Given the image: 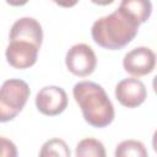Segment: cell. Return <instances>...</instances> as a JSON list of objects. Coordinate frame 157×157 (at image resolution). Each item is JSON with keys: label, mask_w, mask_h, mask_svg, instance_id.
Returning a JSON list of instances; mask_svg holds the SVG:
<instances>
[{"label": "cell", "mask_w": 157, "mask_h": 157, "mask_svg": "<svg viewBox=\"0 0 157 157\" xmlns=\"http://www.w3.org/2000/svg\"><path fill=\"white\" fill-rule=\"evenodd\" d=\"M114 155L115 157H146L147 150L141 141L124 140L117 146Z\"/></svg>", "instance_id": "cell-12"}, {"label": "cell", "mask_w": 157, "mask_h": 157, "mask_svg": "<svg viewBox=\"0 0 157 157\" xmlns=\"http://www.w3.org/2000/svg\"><path fill=\"white\" fill-rule=\"evenodd\" d=\"M29 86L20 78L4 81L0 87V123L13 120L29 97Z\"/></svg>", "instance_id": "cell-3"}, {"label": "cell", "mask_w": 157, "mask_h": 157, "mask_svg": "<svg viewBox=\"0 0 157 157\" xmlns=\"http://www.w3.org/2000/svg\"><path fill=\"white\" fill-rule=\"evenodd\" d=\"M67 94L59 86H45L40 88L36 96L37 109L48 117L61 114L67 107Z\"/></svg>", "instance_id": "cell-5"}, {"label": "cell", "mask_w": 157, "mask_h": 157, "mask_svg": "<svg viewBox=\"0 0 157 157\" xmlns=\"http://www.w3.org/2000/svg\"><path fill=\"white\" fill-rule=\"evenodd\" d=\"M39 47L28 40L15 39L9 40V45L6 47L5 56L7 63L15 69H28L33 66L38 59Z\"/></svg>", "instance_id": "cell-6"}, {"label": "cell", "mask_w": 157, "mask_h": 157, "mask_svg": "<svg viewBox=\"0 0 157 157\" xmlns=\"http://www.w3.org/2000/svg\"><path fill=\"white\" fill-rule=\"evenodd\" d=\"M67 70L80 77L91 75L97 65V58L93 49L85 43L74 44L65 55Z\"/></svg>", "instance_id": "cell-4"}, {"label": "cell", "mask_w": 157, "mask_h": 157, "mask_svg": "<svg viewBox=\"0 0 157 157\" xmlns=\"http://www.w3.org/2000/svg\"><path fill=\"white\" fill-rule=\"evenodd\" d=\"M28 40L40 48L43 42V29L40 23L33 17H21L11 26L9 40Z\"/></svg>", "instance_id": "cell-9"}, {"label": "cell", "mask_w": 157, "mask_h": 157, "mask_svg": "<svg viewBox=\"0 0 157 157\" xmlns=\"http://www.w3.org/2000/svg\"><path fill=\"white\" fill-rule=\"evenodd\" d=\"M54 1L56 5L61 6V7H72L75 6L80 0H52Z\"/></svg>", "instance_id": "cell-15"}, {"label": "cell", "mask_w": 157, "mask_h": 157, "mask_svg": "<svg viewBox=\"0 0 157 157\" xmlns=\"http://www.w3.org/2000/svg\"><path fill=\"white\" fill-rule=\"evenodd\" d=\"M71 152L70 148L67 146V144L58 137L50 139L48 141H45L39 151V156L40 157H50V156H55V157H70Z\"/></svg>", "instance_id": "cell-13"}, {"label": "cell", "mask_w": 157, "mask_h": 157, "mask_svg": "<svg viewBox=\"0 0 157 157\" xmlns=\"http://www.w3.org/2000/svg\"><path fill=\"white\" fill-rule=\"evenodd\" d=\"M11 6H23L28 2V0H5Z\"/></svg>", "instance_id": "cell-16"}, {"label": "cell", "mask_w": 157, "mask_h": 157, "mask_svg": "<svg viewBox=\"0 0 157 157\" xmlns=\"http://www.w3.org/2000/svg\"><path fill=\"white\" fill-rule=\"evenodd\" d=\"M75 155L77 157H105V150L99 140L87 137L78 141Z\"/></svg>", "instance_id": "cell-11"}, {"label": "cell", "mask_w": 157, "mask_h": 157, "mask_svg": "<svg viewBox=\"0 0 157 157\" xmlns=\"http://www.w3.org/2000/svg\"><path fill=\"white\" fill-rule=\"evenodd\" d=\"M139 23L117 9L112 13L96 20L91 36L96 44L104 49L118 50L128 45L137 34Z\"/></svg>", "instance_id": "cell-2"}, {"label": "cell", "mask_w": 157, "mask_h": 157, "mask_svg": "<svg viewBox=\"0 0 157 157\" xmlns=\"http://www.w3.org/2000/svg\"><path fill=\"white\" fill-rule=\"evenodd\" d=\"M72 94L85 121L91 126L105 128L114 120L113 103L101 85L92 81H80L75 83Z\"/></svg>", "instance_id": "cell-1"}, {"label": "cell", "mask_w": 157, "mask_h": 157, "mask_svg": "<svg viewBox=\"0 0 157 157\" xmlns=\"http://www.w3.org/2000/svg\"><path fill=\"white\" fill-rule=\"evenodd\" d=\"M16 156H17L16 145L11 140L0 136V157H16Z\"/></svg>", "instance_id": "cell-14"}, {"label": "cell", "mask_w": 157, "mask_h": 157, "mask_svg": "<svg viewBox=\"0 0 157 157\" xmlns=\"http://www.w3.org/2000/svg\"><path fill=\"white\" fill-rule=\"evenodd\" d=\"M114 93L118 102L126 108H136L147 98L145 83L136 77H129L119 81L115 86Z\"/></svg>", "instance_id": "cell-8"}, {"label": "cell", "mask_w": 157, "mask_h": 157, "mask_svg": "<svg viewBox=\"0 0 157 157\" xmlns=\"http://www.w3.org/2000/svg\"><path fill=\"white\" fill-rule=\"evenodd\" d=\"M93 4L96 5H101V6H107V5H110L112 2H114V0H91Z\"/></svg>", "instance_id": "cell-17"}, {"label": "cell", "mask_w": 157, "mask_h": 157, "mask_svg": "<svg viewBox=\"0 0 157 157\" xmlns=\"http://www.w3.org/2000/svg\"><path fill=\"white\" fill-rule=\"evenodd\" d=\"M156 65V54L147 47H137L131 49L124 55L123 66L124 70L135 76H145L153 71Z\"/></svg>", "instance_id": "cell-7"}, {"label": "cell", "mask_w": 157, "mask_h": 157, "mask_svg": "<svg viewBox=\"0 0 157 157\" xmlns=\"http://www.w3.org/2000/svg\"><path fill=\"white\" fill-rule=\"evenodd\" d=\"M119 10L141 25L150 18L152 13V2L151 0H121Z\"/></svg>", "instance_id": "cell-10"}]
</instances>
